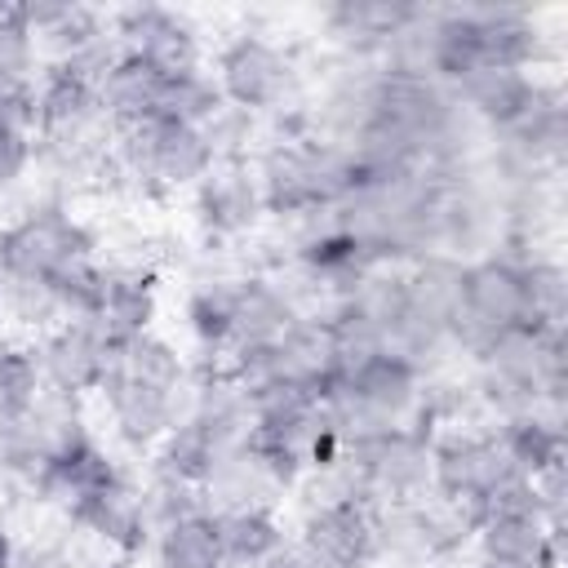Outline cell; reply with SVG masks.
<instances>
[{
    "label": "cell",
    "instance_id": "obj_1",
    "mask_svg": "<svg viewBox=\"0 0 568 568\" xmlns=\"http://www.w3.org/2000/svg\"><path fill=\"white\" fill-rule=\"evenodd\" d=\"M213 80L222 89L226 106L253 111V115H275L284 106L297 102L302 93V67L288 49H280L275 40L257 36V31H240L231 36L217 58H213Z\"/></svg>",
    "mask_w": 568,
    "mask_h": 568
},
{
    "label": "cell",
    "instance_id": "obj_2",
    "mask_svg": "<svg viewBox=\"0 0 568 568\" xmlns=\"http://www.w3.org/2000/svg\"><path fill=\"white\" fill-rule=\"evenodd\" d=\"M510 479H519V470L506 462L493 430L462 426L430 435V497L462 506L475 524Z\"/></svg>",
    "mask_w": 568,
    "mask_h": 568
},
{
    "label": "cell",
    "instance_id": "obj_3",
    "mask_svg": "<svg viewBox=\"0 0 568 568\" xmlns=\"http://www.w3.org/2000/svg\"><path fill=\"white\" fill-rule=\"evenodd\" d=\"M98 235L58 200H31L0 226V266L4 275L49 280L75 257H93Z\"/></svg>",
    "mask_w": 568,
    "mask_h": 568
},
{
    "label": "cell",
    "instance_id": "obj_4",
    "mask_svg": "<svg viewBox=\"0 0 568 568\" xmlns=\"http://www.w3.org/2000/svg\"><path fill=\"white\" fill-rule=\"evenodd\" d=\"M191 217L209 248H231L262 231L266 209L257 195V178L248 160H217L191 186Z\"/></svg>",
    "mask_w": 568,
    "mask_h": 568
},
{
    "label": "cell",
    "instance_id": "obj_5",
    "mask_svg": "<svg viewBox=\"0 0 568 568\" xmlns=\"http://www.w3.org/2000/svg\"><path fill=\"white\" fill-rule=\"evenodd\" d=\"M120 479H124V466L93 435V426H84L80 435H71L62 448H53L40 462V470L31 475V484L22 493L44 510H62L67 515L75 501H84V497H93V493H102V488H111Z\"/></svg>",
    "mask_w": 568,
    "mask_h": 568
},
{
    "label": "cell",
    "instance_id": "obj_6",
    "mask_svg": "<svg viewBox=\"0 0 568 568\" xmlns=\"http://www.w3.org/2000/svg\"><path fill=\"white\" fill-rule=\"evenodd\" d=\"M106 31L115 36V44L124 53L146 58L160 75L173 71H191L204 67V44H200V27L164 4H124L106 13Z\"/></svg>",
    "mask_w": 568,
    "mask_h": 568
},
{
    "label": "cell",
    "instance_id": "obj_7",
    "mask_svg": "<svg viewBox=\"0 0 568 568\" xmlns=\"http://www.w3.org/2000/svg\"><path fill=\"white\" fill-rule=\"evenodd\" d=\"M31 346H36L40 377L49 390H62L75 399L98 395L106 364H111V342L98 328V320H62L49 333H40Z\"/></svg>",
    "mask_w": 568,
    "mask_h": 568
},
{
    "label": "cell",
    "instance_id": "obj_8",
    "mask_svg": "<svg viewBox=\"0 0 568 568\" xmlns=\"http://www.w3.org/2000/svg\"><path fill=\"white\" fill-rule=\"evenodd\" d=\"M98 399H102V413H106L115 444H124L129 453H151L169 435V426L182 417V390L142 386L111 364H106V377L98 386Z\"/></svg>",
    "mask_w": 568,
    "mask_h": 568
},
{
    "label": "cell",
    "instance_id": "obj_9",
    "mask_svg": "<svg viewBox=\"0 0 568 568\" xmlns=\"http://www.w3.org/2000/svg\"><path fill=\"white\" fill-rule=\"evenodd\" d=\"M293 537L333 568H373V506L364 501H306Z\"/></svg>",
    "mask_w": 568,
    "mask_h": 568
},
{
    "label": "cell",
    "instance_id": "obj_10",
    "mask_svg": "<svg viewBox=\"0 0 568 568\" xmlns=\"http://www.w3.org/2000/svg\"><path fill=\"white\" fill-rule=\"evenodd\" d=\"M417 13L422 4H404V0H333L320 9V22L337 44V58L377 62L386 40L408 22H417Z\"/></svg>",
    "mask_w": 568,
    "mask_h": 568
},
{
    "label": "cell",
    "instance_id": "obj_11",
    "mask_svg": "<svg viewBox=\"0 0 568 568\" xmlns=\"http://www.w3.org/2000/svg\"><path fill=\"white\" fill-rule=\"evenodd\" d=\"M546 84L532 71H510V67H479L475 75H466L453 98L457 106L484 129V133H506L515 129L537 102H541Z\"/></svg>",
    "mask_w": 568,
    "mask_h": 568
},
{
    "label": "cell",
    "instance_id": "obj_12",
    "mask_svg": "<svg viewBox=\"0 0 568 568\" xmlns=\"http://www.w3.org/2000/svg\"><path fill=\"white\" fill-rule=\"evenodd\" d=\"M470 546L475 559L510 568H559L564 559V532H555L541 515H484Z\"/></svg>",
    "mask_w": 568,
    "mask_h": 568
},
{
    "label": "cell",
    "instance_id": "obj_13",
    "mask_svg": "<svg viewBox=\"0 0 568 568\" xmlns=\"http://www.w3.org/2000/svg\"><path fill=\"white\" fill-rule=\"evenodd\" d=\"M67 519H71L80 532L98 537L102 546H111L115 555H129V559H138V555L151 546V528H146L142 501H138V484H133L129 475H124L120 484H111V488H102V493L75 501V506L67 510Z\"/></svg>",
    "mask_w": 568,
    "mask_h": 568
},
{
    "label": "cell",
    "instance_id": "obj_14",
    "mask_svg": "<svg viewBox=\"0 0 568 568\" xmlns=\"http://www.w3.org/2000/svg\"><path fill=\"white\" fill-rule=\"evenodd\" d=\"M182 417L209 430L217 444H235L253 426V399L226 368H191L182 386Z\"/></svg>",
    "mask_w": 568,
    "mask_h": 568
},
{
    "label": "cell",
    "instance_id": "obj_15",
    "mask_svg": "<svg viewBox=\"0 0 568 568\" xmlns=\"http://www.w3.org/2000/svg\"><path fill=\"white\" fill-rule=\"evenodd\" d=\"M18 18L27 22L31 40H36V58L49 62H71L75 53H84L89 44H98L106 36V13L89 9V4H71V0H36V4H18Z\"/></svg>",
    "mask_w": 568,
    "mask_h": 568
},
{
    "label": "cell",
    "instance_id": "obj_16",
    "mask_svg": "<svg viewBox=\"0 0 568 568\" xmlns=\"http://www.w3.org/2000/svg\"><path fill=\"white\" fill-rule=\"evenodd\" d=\"M497 448L506 453V462L532 479L537 470L555 466L568 457V430H564V404H532L506 422H497L493 430Z\"/></svg>",
    "mask_w": 568,
    "mask_h": 568
},
{
    "label": "cell",
    "instance_id": "obj_17",
    "mask_svg": "<svg viewBox=\"0 0 568 568\" xmlns=\"http://www.w3.org/2000/svg\"><path fill=\"white\" fill-rule=\"evenodd\" d=\"M302 320L297 297L280 275H240L235 280V324H231V346H257V342H280L293 324Z\"/></svg>",
    "mask_w": 568,
    "mask_h": 568
},
{
    "label": "cell",
    "instance_id": "obj_18",
    "mask_svg": "<svg viewBox=\"0 0 568 568\" xmlns=\"http://www.w3.org/2000/svg\"><path fill=\"white\" fill-rule=\"evenodd\" d=\"M470 13L479 22L484 67L528 71V67L546 62V36H541V27L528 9H519V4H470Z\"/></svg>",
    "mask_w": 568,
    "mask_h": 568
},
{
    "label": "cell",
    "instance_id": "obj_19",
    "mask_svg": "<svg viewBox=\"0 0 568 568\" xmlns=\"http://www.w3.org/2000/svg\"><path fill=\"white\" fill-rule=\"evenodd\" d=\"M426 67H430V80L444 89H457L466 75H475L484 67L479 22H475L470 4L426 13Z\"/></svg>",
    "mask_w": 568,
    "mask_h": 568
},
{
    "label": "cell",
    "instance_id": "obj_20",
    "mask_svg": "<svg viewBox=\"0 0 568 568\" xmlns=\"http://www.w3.org/2000/svg\"><path fill=\"white\" fill-rule=\"evenodd\" d=\"M462 266L466 262H457L448 253H426V257L408 262V315H404V324L435 333V337H448V324H453L457 302H462Z\"/></svg>",
    "mask_w": 568,
    "mask_h": 568
},
{
    "label": "cell",
    "instance_id": "obj_21",
    "mask_svg": "<svg viewBox=\"0 0 568 568\" xmlns=\"http://www.w3.org/2000/svg\"><path fill=\"white\" fill-rule=\"evenodd\" d=\"M284 497V488L271 479V470L262 466V457L235 439L217 448V462L204 479V501L209 510H231V506H275Z\"/></svg>",
    "mask_w": 568,
    "mask_h": 568
},
{
    "label": "cell",
    "instance_id": "obj_22",
    "mask_svg": "<svg viewBox=\"0 0 568 568\" xmlns=\"http://www.w3.org/2000/svg\"><path fill=\"white\" fill-rule=\"evenodd\" d=\"M213 519L226 568H262L275 550L288 546V528L275 506H231L213 510Z\"/></svg>",
    "mask_w": 568,
    "mask_h": 568
},
{
    "label": "cell",
    "instance_id": "obj_23",
    "mask_svg": "<svg viewBox=\"0 0 568 568\" xmlns=\"http://www.w3.org/2000/svg\"><path fill=\"white\" fill-rule=\"evenodd\" d=\"M93 320L111 346H120L138 333H151L160 320V280L133 275V271H106V293H102V306Z\"/></svg>",
    "mask_w": 568,
    "mask_h": 568
},
{
    "label": "cell",
    "instance_id": "obj_24",
    "mask_svg": "<svg viewBox=\"0 0 568 568\" xmlns=\"http://www.w3.org/2000/svg\"><path fill=\"white\" fill-rule=\"evenodd\" d=\"M160 71L138 58V53H120L106 75L98 80V102L111 120V129H129V124H142L155 115V98H160Z\"/></svg>",
    "mask_w": 568,
    "mask_h": 568
},
{
    "label": "cell",
    "instance_id": "obj_25",
    "mask_svg": "<svg viewBox=\"0 0 568 568\" xmlns=\"http://www.w3.org/2000/svg\"><path fill=\"white\" fill-rule=\"evenodd\" d=\"M111 368H120L124 377L142 382V386H155V390H182L186 377H191V364L182 355V346L164 333H138L120 346H111Z\"/></svg>",
    "mask_w": 568,
    "mask_h": 568
},
{
    "label": "cell",
    "instance_id": "obj_26",
    "mask_svg": "<svg viewBox=\"0 0 568 568\" xmlns=\"http://www.w3.org/2000/svg\"><path fill=\"white\" fill-rule=\"evenodd\" d=\"M146 550H151V564L155 568H226L213 510H195L186 519L164 524L151 537Z\"/></svg>",
    "mask_w": 568,
    "mask_h": 568
},
{
    "label": "cell",
    "instance_id": "obj_27",
    "mask_svg": "<svg viewBox=\"0 0 568 568\" xmlns=\"http://www.w3.org/2000/svg\"><path fill=\"white\" fill-rule=\"evenodd\" d=\"M217 439L209 430H200L195 422L178 417L169 426V435L146 453V475H164V479H182V484H195L204 488L213 462H217Z\"/></svg>",
    "mask_w": 568,
    "mask_h": 568
},
{
    "label": "cell",
    "instance_id": "obj_28",
    "mask_svg": "<svg viewBox=\"0 0 568 568\" xmlns=\"http://www.w3.org/2000/svg\"><path fill=\"white\" fill-rule=\"evenodd\" d=\"M217 111H222V89H217L209 67L173 71V75L160 80V98H155V115L160 120H182V124L204 129Z\"/></svg>",
    "mask_w": 568,
    "mask_h": 568
},
{
    "label": "cell",
    "instance_id": "obj_29",
    "mask_svg": "<svg viewBox=\"0 0 568 568\" xmlns=\"http://www.w3.org/2000/svg\"><path fill=\"white\" fill-rule=\"evenodd\" d=\"M524 275V311L528 328H564L568 320V271L559 257H528L519 266Z\"/></svg>",
    "mask_w": 568,
    "mask_h": 568
},
{
    "label": "cell",
    "instance_id": "obj_30",
    "mask_svg": "<svg viewBox=\"0 0 568 568\" xmlns=\"http://www.w3.org/2000/svg\"><path fill=\"white\" fill-rule=\"evenodd\" d=\"M0 324L18 328V333H49L53 324H62L58 297L49 288V280H27V275H4L0 284Z\"/></svg>",
    "mask_w": 568,
    "mask_h": 568
},
{
    "label": "cell",
    "instance_id": "obj_31",
    "mask_svg": "<svg viewBox=\"0 0 568 568\" xmlns=\"http://www.w3.org/2000/svg\"><path fill=\"white\" fill-rule=\"evenodd\" d=\"M40 390H44V377H40L36 346L0 333V422H18Z\"/></svg>",
    "mask_w": 568,
    "mask_h": 568
},
{
    "label": "cell",
    "instance_id": "obj_32",
    "mask_svg": "<svg viewBox=\"0 0 568 568\" xmlns=\"http://www.w3.org/2000/svg\"><path fill=\"white\" fill-rule=\"evenodd\" d=\"M49 288L58 297L62 320H93L98 306H102V293H106V266L98 262V253L75 257V262H67L49 275Z\"/></svg>",
    "mask_w": 568,
    "mask_h": 568
},
{
    "label": "cell",
    "instance_id": "obj_33",
    "mask_svg": "<svg viewBox=\"0 0 568 568\" xmlns=\"http://www.w3.org/2000/svg\"><path fill=\"white\" fill-rule=\"evenodd\" d=\"M138 501H142V515H146L151 537H155L164 524H173V519H186V515H195V510H209L204 488L182 484V479H164V475H146V479L138 484Z\"/></svg>",
    "mask_w": 568,
    "mask_h": 568
},
{
    "label": "cell",
    "instance_id": "obj_34",
    "mask_svg": "<svg viewBox=\"0 0 568 568\" xmlns=\"http://www.w3.org/2000/svg\"><path fill=\"white\" fill-rule=\"evenodd\" d=\"M204 138L213 146V160H253V151L266 142V124L262 115L222 102V111L204 124Z\"/></svg>",
    "mask_w": 568,
    "mask_h": 568
},
{
    "label": "cell",
    "instance_id": "obj_35",
    "mask_svg": "<svg viewBox=\"0 0 568 568\" xmlns=\"http://www.w3.org/2000/svg\"><path fill=\"white\" fill-rule=\"evenodd\" d=\"M36 40L18 18V4H0V84L36 75Z\"/></svg>",
    "mask_w": 568,
    "mask_h": 568
},
{
    "label": "cell",
    "instance_id": "obj_36",
    "mask_svg": "<svg viewBox=\"0 0 568 568\" xmlns=\"http://www.w3.org/2000/svg\"><path fill=\"white\" fill-rule=\"evenodd\" d=\"M36 169V138L0 129V191H18Z\"/></svg>",
    "mask_w": 568,
    "mask_h": 568
},
{
    "label": "cell",
    "instance_id": "obj_37",
    "mask_svg": "<svg viewBox=\"0 0 568 568\" xmlns=\"http://www.w3.org/2000/svg\"><path fill=\"white\" fill-rule=\"evenodd\" d=\"M0 568H18V537L4 519H0Z\"/></svg>",
    "mask_w": 568,
    "mask_h": 568
},
{
    "label": "cell",
    "instance_id": "obj_38",
    "mask_svg": "<svg viewBox=\"0 0 568 568\" xmlns=\"http://www.w3.org/2000/svg\"><path fill=\"white\" fill-rule=\"evenodd\" d=\"M262 568H302V564H297V555H293V537H288V546H284V550H275Z\"/></svg>",
    "mask_w": 568,
    "mask_h": 568
},
{
    "label": "cell",
    "instance_id": "obj_39",
    "mask_svg": "<svg viewBox=\"0 0 568 568\" xmlns=\"http://www.w3.org/2000/svg\"><path fill=\"white\" fill-rule=\"evenodd\" d=\"M470 568H510V564H493V559H475Z\"/></svg>",
    "mask_w": 568,
    "mask_h": 568
},
{
    "label": "cell",
    "instance_id": "obj_40",
    "mask_svg": "<svg viewBox=\"0 0 568 568\" xmlns=\"http://www.w3.org/2000/svg\"><path fill=\"white\" fill-rule=\"evenodd\" d=\"M4 200H9V195H4V191H0V213H4Z\"/></svg>",
    "mask_w": 568,
    "mask_h": 568
},
{
    "label": "cell",
    "instance_id": "obj_41",
    "mask_svg": "<svg viewBox=\"0 0 568 568\" xmlns=\"http://www.w3.org/2000/svg\"><path fill=\"white\" fill-rule=\"evenodd\" d=\"M0 284H4V266H0Z\"/></svg>",
    "mask_w": 568,
    "mask_h": 568
}]
</instances>
